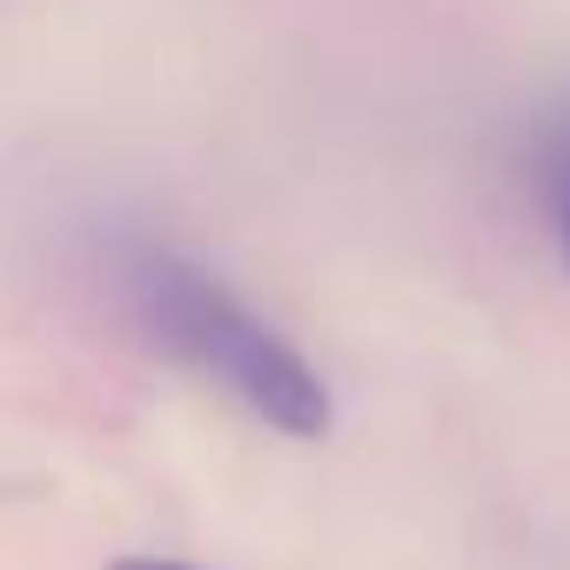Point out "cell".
<instances>
[{"label": "cell", "instance_id": "obj_1", "mask_svg": "<svg viewBox=\"0 0 570 570\" xmlns=\"http://www.w3.org/2000/svg\"><path fill=\"white\" fill-rule=\"evenodd\" d=\"M121 303L141 323L155 350H168L181 370L215 383L228 403H242L262 430L316 443L336 423V396L323 370L303 356V343L282 336L222 268L175 242H128L121 248Z\"/></svg>", "mask_w": 570, "mask_h": 570}, {"label": "cell", "instance_id": "obj_2", "mask_svg": "<svg viewBox=\"0 0 570 570\" xmlns=\"http://www.w3.org/2000/svg\"><path fill=\"white\" fill-rule=\"evenodd\" d=\"M530 195H537L543 235L570 275V101H550L530 135Z\"/></svg>", "mask_w": 570, "mask_h": 570}, {"label": "cell", "instance_id": "obj_3", "mask_svg": "<svg viewBox=\"0 0 570 570\" xmlns=\"http://www.w3.org/2000/svg\"><path fill=\"white\" fill-rule=\"evenodd\" d=\"M108 570H208V563H188V557H161V550H135V557H115Z\"/></svg>", "mask_w": 570, "mask_h": 570}]
</instances>
